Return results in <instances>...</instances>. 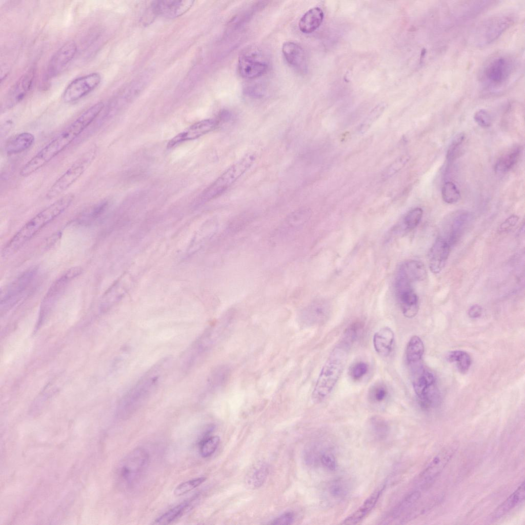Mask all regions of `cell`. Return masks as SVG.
I'll return each mask as SVG.
<instances>
[{
  "mask_svg": "<svg viewBox=\"0 0 525 525\" xmlns=\"http://www.w3.org/2000/svg\"><path fill=\"white\" fill-rule=\"evenodd\" d=\"M104 107V103L99 102L88 108L32 157L23 167L20 175L27 177L49 163L70 145L94 120Z\"/></svg>",
  "mask_w": 525,
  "mask_h": 525,
  "instance_id": "6da1fadb",
  "label": "cell"
},
{
  "mask_svg": "<svg viewBox=\"0 0 525 525\" xmlns=\"http://www.w3.org/2000/svg\"><path fill=\"white\" fill-rule=\"evenodd\" d=\"M169 362L168 358L158 362L122 397L117 407V414L120 417H129L148 400L167 371Z\"/></svg>",
  "mask_w": 525,
  "mask_h": 525,
  "instance_id": "7a4b0ae2",
  "label": "cell"
},
{
  "mask_svg": "<svg viewBox=\"0 0 525 525\" xmlns=\"http://www.w3.org/2000/svg\"><path fill=\"white\" fill-rule=\"evenodd\" d=\"M74 198L73 194H66L29 220L6 245L2 251L3 256L8 257L15 253L39 230L64 212Z\"/></svg>",
  "mask_w": 525,
  "mask_h": 525,
  "instance_id": "3957f363",
  "label": "cell"
},
{
  "mask_svg": "<svg viewBox=\"0 0 525 525\" xmlns=\"http://www.w3.org/2000/svg\"><path fill=\"white\" fill-rule=\"evenodd\" d=\"M350 346L341 342L331 352L320 371L312 393V399L319 403L332 392L347 361Z\"/></svg>",
  "mask_w": 525,
  "mask_h": 525,
  "instance_id": "277c9868",
  "label": "cell"
},
{
  "mask_svg": "<svg viewBox=\"0 0 525 525\" xmlns=\"http://www.w3.org/2000/svg\"><path fill=\"white\" fill-rule=\"evenodd\" d=\"M516 68L512 57L497 55L484 64L480 72V80L487 90L498 91L508 84Z\"/></svg>",
  "mask_w": 525,
  "mask_h": 525,
  "instance_id": "5b68a950",
  "label": "cell"
},
{
  "mask_svg": "<svg viewBox=\"0 0 525 525\" xmlns=\"http://www.w3.org/2000/svg\"><path fill=\"white\" fill-rule=\"evenodd\" d=\"M257 156L250 152L230 166L200 195V200L208 201L216 198L231 187L254 164Z\"/></svg>",
  "mask_w": 525,
  "mask_h": 525,
  "instance_id": "8992f818",
  "label": "cell"
},
{
  "mask_svg": "<svg viewBox=\"0 0 525 525\" xmlns=\"http://www.w3.org/2000/svg\"><path fill=\"white\" fill-rule=\"evenodd\" d=\"M409 366L412 385L420 407L427 410L437 406L440 396L434 375L423 366L421 361Z\"/></svg>",
  "mask_w": 525,
  "mask_h": 525,
  "instance_id": "52a82bcc",
  "label": "cell"
},
{
  "mask_svg": "<svg viewBox=\"0 0 525 525\" xmlns=\"http://www.w3.org/2000/svg\"><path fill=\"white\" fill-rule=\"evenodd\" d=\"M149 462V453L143 448H137L129 453L117 468L118 480L121 486L125 489L134 487L146 471Z\"/></svg>",
  "mask_w": 525,
  "mask_h": 525,
  "instance_id": "ba28073f",
  "label": "cell"
},
{
  "mask_svg": "<svg viewBox=\"0 0 525 525\" xmlns=\"http://www.w3.org/2000/svg\"><path fill=\"white\" fill-rule=\"evenodd\" d=\"M514 21V16L510 14L496 15L484 20L474 31V43L479 46L491 44L511 26Z\"/></svg>",
  "mask_w": 525,
  "mask_h": 525,
  "instance_id": "9c48e42d",
  "label": "cell"
},
{
  "mask_svg": "<svg viewBox=\"0 0 525 525\" xmlns=\"http://www.w3.org/2000/svg\"><path fill=\"white\" fill-rule=\"evenodd\" d=\"M95 153V149H92L75 161L51 186L46 198L51 199L57 197L74 184L90 165Z\"/></svg>",
  "mask_w": 525,
  "mask_h": 525,
  "instance_id": "30bf717a",
  "label": "cell"
},
{
  "mask_svg": "<svg viewBox=\"0 0 525 525\" xmlns=\"http://www.w3.org/2000/svg\"><path fill=\"white\" fill-rule=\"evenodd\" d=\"M102 80L96 72L78 77L71 81L65 89L62 99L66 103L76 102L95 89Z\"/></svg>",
  "mask_w": 525,
  "mask_h": 525,
  "instance_id": "8fae6325",
  "label": "cell"
},
{
  "mask_svg": "<svg viewBox=\"0 0 525 525\" xmlns=\"http://www.w3.org/2000/svg\"><path fill=\"white\" fill-rule=\"evenodd\" d=\"M37 271L35 268L29 269L6 288L1 296L2 309L11 307L21 299L35 277Z\"/></svg>",
  "mask_w": 525,
  "mask_h": 525,
  "instance_id": "7c38bea8",
  "label": "cell"
},
{
  "mask_svg": "<svg viewBox=\"0 0 525 525\" xmlns=\"http://www.w3.org/2000/svg\"><path fill=\"white\" fill-rule=\"evenodd\" d=\"M472 221V215L465 210H459L451 214L447 219L442 235L452 246H454L462 236Z\"/></svg>",
  "mask_w": 525,
  "mask_h": 525,
  "instance_id": "4fadbf2b",
  "label": "cell"
},
{
  "mask_svg": "<svg viewBox=\"0 0 525 525\" xmlns=\"http://www.w3.org/2000/svg\"><path fill=\"white\" fill-rule=\"evenodd\" d=\"M456 448L455 445L448 446L433 458L419 475V480L422 486L426 487L433 482L451 459Z\"/></svg>",
  "mask_w": 525,
  "mask_h": 525,
  "instance_id": "5bb4252c",
  "label": "cell"
},
{
  "mask_svg": "<svg viewBox=\"0 0 525 525\" xmlns=\"http://www.w3.org/2000/svg\"><path fill=\"white\" fill-rule=\"evenodd\" d=\"M411 284L405 279L397 277L396 294L403 315L409 318L415 316L419 309L418 298Z\"/></svg>",
  "mask_w": 525,
  "mask_h": 525,
  "instance_id": "9a60e30c",
  "label": "cell"
},
{
  "mask_svg": "<svg viewBox=\"0 0 525 525\" xmlns=\"http://www.w3.org/2000/svg\"><path fill=\"white\" fill-rule=\"evenodd\" d=\"M268 68L267 62L255 51H246L239 57L238 70L243 78L252 79L260 77L266 72Z\"/></svg>",
  "mask_w": 525,
  "mask_h": 525,
  "instance_id": "2e32d148",
  "label": "cell"
},
{
  "mask_svg": "<svg viewBox=\"0 0 525 525\" xmlns=\"http://www.w3.org/2000/svg\"><path fill=\"white\" fill-rule=\"evenodd\" d=\"M35 76L34 67L25 72L9 91L4 99L3 107L10 108L23 100L31 89Z\"/></svg>",
  "mask_w": 525,
  "mask_h": 525,
  "instance_id": "e0dca14e",
  "label": "cell"
},
{
  "mask_svg": "<svg viewBox=\"0 0 525 525\" xmlns=\"http://www.w3.org/2000/svg\"><path fill=\"white\" fill-rule=\"evenodd\" d=\"M77 46L73 41L63 45L50 58L47 69L49 78L56 76L66 68L76 54Z\"/></svg>",
  "mask_w": 525,
  "mask_h": 525,
  "instance_id": "ac0fdd59",
  "label": "cell"
},
{
  "mask_svg": "<svg viewBox=\"0 0 525 525\" xmlns=\"http://www.w3.org/2000/svg\"><path fill=\"white\" fill-rule=\"evenodd\" d=\"M219 122L215 119H207L198 122L173 137L168 143L167 147L172 148L189 140L198 138L213 130Z\"/></svg>",
  "mask_w": 525,
  "mask_h": 525,
  "instance_id": "d6986e66",
  "label": "cell"
},
{
  "mask_svg": "<svg viewBox=\"0 0 525 525\" xmlns=\"http://www.w3.org/2000/svg\"><path fill=\"white\" fill-rule=\"evenodd\" d=\"M194 1L163 0L153 2V12L163 17L174 18L186 13L193 6Z\"/></svg>",
  "mask_w": 525,
  "mask_h": 525,
  "instance_id": "ffe728a7",
  "label": "cell"
},
{
  "mask_svg": "<svg viewBox=\"0 0 525 525\" xmlns=\"http://www.w3.org/2000/svg\"><path fill=\"white\" fill-rule=\"evenodd\" d=\"M452 246L442 237L439 236L431 247L429 253V266L431 272L438 274L445 267Z\"/></svg>",
  "mask_w": 525,
  "mask_h": 525,
  "instance_id": "44dd1931",
  "label": "cell"
},
{
  "mask_svg": "<svg viewBox=\"0 0 525 525\" xmlns=\"http://www.w3.org/2000/svg\"><path fill=\"white\" fill-rule=\"evenodd\" d=\"M330 313L329 305L323 300H317L305 307L299 316L300 322L307 326L321 324L328 318Z\"/></svg>",
  "mask_w": 525,
  "mask_h": 525,
  "instance_id": "7402d4cb",
  "label": "cell"
},
{
  "mask_svg": "<svg viewBox=\"0 0 525 525\" xmlns=\"http://www.w3.org/2000/svg\"><path fill=\"white\" fill-rule=\"evenodd\" d=\"M385 486L376 488L364 501L363 503L341 522L344 524H356L363 520L376 504Z\"/></svg>",
  "mask_w": 525,
  "mask_h": 525,
  "instance_id": "603a6c76",
  "label": "cell"
},
{
  "mask_svg": "<svg viewBox=\"0 0 525 525\" xmlns=\"http://www.w3.org/2000/svg\"><path fill=\"white\" fill-rule=\"evenodd\" d=\"M282 53L287 63L295 69L304 71L306 68V56L302 48L293 42H285Z\"/></svg>",
  "mask_w": 525,
  "mask_h": 525,
  "instance_id": "cb8c5ba5",
  "label": "cell"
},
{
  "mask_svg": "<svg viewBox=\"0 0 525 525\" xmlns=\"http://www.w3.org/2000/svg\"><path fill=\"white\" fill-rule=\"evenodd\" d=\"M394 332L388 327L378 330L373 337L374 348L382 357H387L391 354L394 349Z\"/></svg>",
  "mask_w": 525,
  "mask_h": 525,
  "instance_id": "d4e9b609",
  "label": "cell"
},
{
  "mask_svg": "<svg viewBox=\"0 0 525 525\" xmlns=\"http://www.w3.org/2000/svg\"><path fill=\"white\" fill-rule=\"evenodd\" d=\"M525 487L523 481L505 500L497 507L490 516L491 520H496L502 517L520 503L524 498Z\"/></svg>",
  "mask_w": 525,
  "mask_h": 525,
  "instance_id": "484cf974",
  "label": "cell"
},
{
  "mask_svg": "<svg viewBox=\"0 0 525 525\" xmlns=\"http://www.w3.org/2000/svg\"><path fill=\"white\" fill-rule=\"evenodd\" d=\"M82 270L80 267H73L58 278L49 289L45 296L44 305L51 304L60 294L68 282L78 276L82 273Z\"/></svg>",
  "mask_w": 525,
  "mask_h": 525,
  "instance_id": "4316f807",
  "label": "cell"
},
{
  "mask_svg": "<svg viewBox=\"0 0 525 525\" xmlns=\"http://www.w3.org/2000/svg\"><path fill=\"white\" fill-rule=\"evenodd\" d=\"M410 283L424 280L427 276V270L424 264L416 260H409L400 267L398 276Z\"/></svg>",
  "mask_w": 525,
  "mask_h": 525,
  "instance_id": "83f0119b",
  "label": "cell"
},
{
  "mask_svg": "<svg viewBox=\"0 0 525 525\" xmlns=\"http://www.w3.org/2000/svg\"><path fill=\"white\" fill-rule=\"evenodd\" d=\"M269 466L262 461L255 463L249 469L245 476L247 486L252 489L260 487L265 482L269 474Z\"/></svg>",
  "mask_w": 525,
  "mask_h": 525,
  "instance_id": "f1b7e54d",
  "label": "cell"
},
{
  "mask_svg": "<svg viewBox=\"0 0 525 525\" xmlns=\"http://www.w3.org/2000/svg\"><path fill=\"white\" fill-rule=\"evenodd\" d=\"M324 17V12L320 8L316 7L309 9L299 21V30L307 34L314 32L320 26Z\"/></svg>",
  "mask_w": 525,
  "mask_h": 525,
  "instance_id": "f546056e",
  "label": "cell"
},
{
  "mask_svg": "<svg viewBox=\"0 0 525 525\" xmlns=\"http://www.w3.org/2000/svg\"><path fill=\"white\" fill-rule=\"evenodd\" d=\"M35 140L34 136L30 132H22L14 136L6 145L5 151L7 154L21 153L29 149Z\"/></svg>",
  "mask_w": 525,
  "mask_h": 525,
  "instance_id": "4dcf8cb0",
  "label": "cell"
},
{
  "mask_svg": "<svg viewBox=\"0 0 525 525\" xmlns=\"http://www.w3.org/2000/svg\"><path fill=\"white\" fill-rule=\"evenodd\" d=\"M425 347L421 338L417 336H412L407 343L406 357L409 366L420 362L424 353Z\"/></svg>",
  "mask_w": 525,
  "mask_h": 525,
  "instance_id": "1f68e13d",
  "label": "cell"
},
{
  "mask_svg": "<svg viewBox=\"0 0 525 525\" xmlns=\"http://www.w3.org/2000/svg\"><path fill=\"white\" fill-rule=\"evenodd\" d=\"M521 150L520 147H515L500 156L495 165L496 173L503 174L510 170L519 159Z\"/></svg>",
  "mask_w": 525,
  "mask_h": 525,
  "instance_id": "d6a6232c",
  "label": "cell"
},
{
  "mask_svg": "<svg viewBox=\"0 0 525 525\" xmlns=\"http://www.w3.org/2000/svg\"><path fill=\"white\" fill-rule=\"evenodd\" d=\"M193 500H185L170 509L157 517L153 522L154 524H168L177 519L186 513L191 505Z\"/></svg>",
  "mask_w": 525,
  "mask_h": 525,
  "instance_id": "836d02e7",
  "label": "cell"
},
{
  "mask_svg": "<svg viewBox=\"0 0 525 525\" xmlns=\"http://www.w3.org/2000/svg\"><path fill=\"white\" fill-rule=\"evenodd\" d=\"M420 497L421 493L419 491L411 492L393 509L392 513V517L396 518L405 516L406 518H407L408 513H410L417 504Z\"/></svg>",
  "mask_w": 525,
  "mask_h": 525,
  "instance_id": "e575fe53",
  "label": "cell"
},
{
  "mask_svg": "<svg viewBox=\"0 0 525 525\" xmlns=\"http://www.w3.org/2000/svg\"><path fill=\"white\" fill-rule=\"evenodd\" d=\"M446 359L450 362H455L458 371L462 374L467 373L472 364L471 356L462 350L449 352L446 355Z\"/></svg>",
  "mask_w": 525,
  "mask_h": 525,
  "instance_id": "d590c367",
  "label": "cell"
},
{
  "mask_svg": "<svg viewBox=\"0 0 525 525\" xmlns=\"http://www.w3.org/2000/svg\"><path fill=\"white\" fill-rule=\"evenodd\" d=\"M370 430L377 439H382L388 434L389 427L387 422L381 417L374 416L369 421Z\"/></svg>",
  "mask_w": 525,
  "mask_h": 525,
  "instance_id": "8d00e7d4",
  "label": "cell"
},
{
  "mask_svg": "<svg viewBox=\"0 0 525 525\" xmlns=\"http://www.w3.org/2000/svg\"><path fill=\"white\" fill-rule=\"evenodd\" d=\"M441 197L446 203L452 204L459 200L460 194L456 186L453 182L447 181L442 186Z\"/></svg>",
  "mask_w": 525,
  "mask_h": 525,
  "instance_id": "74e56055",
  "label": "cell"
},
{
  "mask_svg": "<svg viewBox=\"0 0 525 525\" xmlns=\"http://www.w3.org/2000/svg\"><path fill=\"white\" fill-rule=\"evenodd\" d=\"M388 395V390L386 385L380 382L373 384L368 392L369 400L372 402L377 403L386 400Z\"/></svg>",
  "mask_w": 525,
  "mask_h": 525,
  "instance_id": "f35d334b",
  "label": "cell"
},
{
  "mask_svg": "<svg viewBox=\"0 0 525 525\" xmlns=\"http://www.w3.org/2000/svg\"><path fill=\"white\" fill-rule=\"evenodd\" d=\"M220 441L218 436H210L198 442L199 452L203 457L212 455L216 451Z\"/></svg>",
  "mask_w": 525,
  "mask_h": 525,
  "instance_id": "ab89813d",
  "label": "cell"
},
{
  "mask_svg": "<svg viewBox=\"0 0 525 525\" xmlns=\"http://www.w3.org/2000/svg\"><path fill=\"white\" fill-rule=\"evenodd\" d=\"M206 477L204 476L193 478L178 484L174 490L173 493L176 496L184 495L205 482Z\"/></svg>",
  "mask_w": 525,
  "mask_h": 525,
  "instance_id": "60d3db41",
  "label": "cell"
},
{
  "mask_svg": "<svg viewBox=\"0 0 525 525\" xmlns=\"http://www.w3.org/2000/svg\"><path fill=\"white\" fill-rule=\"evenodd\" d=\"M386 107V104L383 103L376 106L360 125L359 132L362 134L366 132L372 125L380 116Z\"/></svg>",
  "mask_w": 525,
  "mask_h": 525,
  "instance_id": "b9f144b4",
  "label": "cell"
},
{
  "mask_svg": "<svg viewBox=\"0 0 525 525\" xmlns=\"http://www.w3.org/2000/svg\"><path fill=\"white\" fill-rule=\"evenodd\" d=\"M363 327L360 321L352 323L345 331L341 342L350 347L361 334Z\"/></svg>",
  "mask_w": 525,
  "mask_h": 525,
  "instance_id": "7bdbcfd3",
  "label": "cell"
},
{
  "mask_svg": "<svg viewBox=\"0 0 525 525\" xmlns=\"http://www.w3.org/2000/svg\"><path fill=\"white\" fill-rule=\"evenodd\" d=\"M229 370L225 366H221L215 369L209 377V384L212 388H217L223 385L227 380Z\"/></svg>",
  "mask_w": 525,
  "mask_h": 525,
  "instance_id": "ee69618b",
  "label": "cell"
},
{
  "mask_svg": "<svg viewBox=\"0 0 525 525\" xmlns=\"http://www.w3.org/2000/svg\"><path fill=\"white\" fill-rule=\"evenodd\" d=\"M423 215L421 208L417 207L410 210L406 215L404 223L407 229L415 228L421 221Z\"/></svg>",
  "mask_w": 525,
  "mask_h": 525,
  "instance_id": "f6af8a7d",
  "label": "cell"
},
{
  "mask_svg": "<svg viewBox=\"0 0 525 525\" xmlns=\"http://www.w3.org/2000/svg\"><path fill=\"white\" fill-rule=\"evenodd\" d=\"M409 159V157L407 155L397 158L385 170L383 174V177H389L396 173L405 166Z\"/></svg>",
  "mask_w": 525,
  "mask_h": 525,
  "instance_id": "bcb514c9",
  "label": "cell"
},
{
  "mask_svg": "<svg viewBox=\"0 0 525 525\" xmlns=\"http://www.w3.org/2000/svg\"><path fill=\"white\" fill-rule=\"evenodd\" d=\"M465 139V135L463 133L457 134L452 140L451 144L447 152V159L448 161H452L459 147Z\"/></svg>",
  "mask_w": 525,
  "mask_h": 525,
  "instance_id": "7dc6e473",
  "label": "cell"
},
{
  "mask_svg": "<svg viewBox=\"0 0 525 525\" xmlns=\"http://www.w3.org/2000/svg\"><path fill=\"white\" fill-rule=\"evenodd\" d=\"M474 119L478 125L482 128H488L492 125V117L484 109L477 111L474 115Z\"/></svg>",
  "mask_w": 525,
  "mask_h": 525,
  "instance_id": "c3c4849f",
  "label": "cell"
},
{
  "mask_svg": "<svg viewBox=\"0 0 525 525\" xmlns=\"http://www.w3.org/2000/svg\"><path fill=\"white\" fill-rule=\"evenodd\" d=\"M368 370L367 364L363 361H359L354 364L351 368L350 376L355 380L361 379L366 374Z\"/></svg>",
  "mask_w": 525,
  "mask_h": 525,
  "instance_id": "681fc988",
  "label": "cell"
},
{
  "mask_svg": "<svg viewBox=\"0 0 525 525\" xmlns=\"http://www.w3.org/2000/svg\"><path fill=\"white\" fill-rule=\"evenodd\" d=\"M320 460L323 466L329 470H334L337 463L334 455L329 452H324L320 456Z\"/></svg>",
  "mask_w": 525,
  "mask_h": 525,
  "instance_id": "f907efd6",
  "label": "cell"
},
{
  "mask_svg": "<svg viewBox=\"0 0 525 525\" xmlns=\"http://www.w3.org/2000/svg\"><path fill=\"white\" fill-rule=\"evenodd\" d=\"M295 514L293 512H287L275 519L271 523L272 524H291L293 522Z\"/></svg>",
  "mask_w": 525,
  "mask_h": 525,
  "instance_id": "816d5d0a",
  "label": "cell"
},
{
  "mask_svg": "<svg viewBox=\"0 0 525 525\" xmlns=\"http://www.w3.org/2000/svg\"><path fill=\"white\" fill-rule=\"evenodd\" d=\"M107 205V202L101 201L92 207L87 213L89 217L94 218L99 215L105 209Z\"/></svg>",
  "mask_w": 525,
  "mask_h": 525,
  "instance_id": "f5cc1de1",
  "label": "cell"
},
{
  "mask_svg": "<svg viewBox=\"0 0 525 525\" xmlns=\"http://www.w3.org/2000/svg\"><path fill=\"white\" fill-rule=\"evenodd\" d=\"M519 220V217L516 215H512L507 218L500 226L499 231L500 232H504L514 227Z\"/></svg>",
  "mask_w": 525,
  "mask_h": 525,
  "instance_id": "db71d44e",
  "label": "cell"
},
{
  "mask_svg": "<svg viewBox=\"0 0 525 525\" xmlns=\"http://www.w3.org/2000/svg\"><path fill=\"white\" fill-rule=\"evenodd\" d=\"M342 483L337 481L333 483L330 487V493L334 497H340L343 495L345 492V488Z\"/></svg>",
  "mask_w": 525,
  "mask_h": 525,
  "instance_id": "11a10c76",
  "label": "cell"
},
{
  "mask_svg": "<svg viewBox=\"0 0 525 525\" xmlns=\"http://www.w3.org/2000/svg\"><path fill=\"white\" fill-rule=\"evenodd\" d=\"M482 309L481 307L478 305L475 304L472 306L468 310V315L470 317L472 318H477L479 317L482 314Z\"/></svg>",
  "mask_w": 525,
  "mask_h": 525,
  "instance_id": "9f6ffc18",
  "label": "cell"
},
{
  "mask_svg": "<svg viewBox=\"0 0 525 525\" xmlns=\"http://www.w3.org/2000/svg\"><path fill=\"white\" fill-rule=\"evenodd\" d=\"M12 126H13V122L12 121L8 120V121L4 123V126H2V127H1V136H2L3 134H5L6 133H7L8 132H9V130H10L12 128Z\"/></svg>",
  "mask_w": 525,
  "mask_h": 525,
  "instance_id": "6f0895ef",
  "label": "cell"
}]
</instances>
